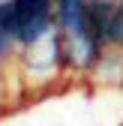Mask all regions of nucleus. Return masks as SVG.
I'll use <instances>...</instances> for the list:
<instances>
[{"instance_id": "nucleus-1", "label": "nucleus", "mask_w": 123, "mask_h": 126, "mask_svg": "<svg viewBox=\"0 0 123 126\" xmlns=\"http://www.w3.org/2000/svg\"><path fill=\"white\" fill-rule=\"evenodd\" d=\"M54 27L63 39L69 75L87 78L105 54V45L93 24L90 0H54Z\"/></svg>"}, {"instance_id": "nucleus-2", "label": "nucleus", "mask_w": 123, "mask_h": 126, "mask_svg": "<svg viewBox=\"0 0 123 126\" xmlns=\"http://www.w3.org/2000/svg\"><path fill=\"white\" fill-rule=\"evenodd\" d=\"M15 69H18L24 87H54L57 81H63V78H72L69 66H66L63 39H60L57 30L51 36H45L42 42L18 51Z\"/></svg>"}, {"instance_id": "nucleus-3", "label": "nucleus", "mask_w": 123, "mask_h": 126, "mask_svg": "<svg viewBox=\"0 0 123 126\" xmlns=\"http://www.w3.org/2000/svg\"><path fill=\"white\" fill-rule=\"evenodd\" d=\"M9 21L18 51L42 42L54 33V0H9Z\"/></svg>"}, {"instance_id": "nucleus-4", "label": "nucleus", "mask_w": 123, "mask_h": 126, "mask_svg": "<svg viewBox=\"0 0 123 126\" xmlns=\"http://www.w3.org/2000/svg\"><path fill=\"white\" fill-rule=\"evenodd\" d=\"M87 81H102V84H123V48H105Z\"/></svg>"}, {"instance_id": "nucleus-5", "label": "nucleus", "mask_w": 123, "mask_h": 126, "mask_svg": "<svg viewBox=\"0 0 123 126\" xmlns=\"http://www.w3.org/2000/svg\"><path fill=\"white\" fill-rule=\"evenodd\" d=\"M15 57H18V42L9 21V0H0V75L15 66Z\"/></svg>"}, {"instance_id": "nucleus-6", "label": "nucleus", "mask_w": 123, "mask_h": 126, "mask_svg": "<svg viewBox=\"0 0 123 126\" xmlns=\"http://www.w3.org/2000/svg\"><path fill=\"white\" fill-rule=\"evenodd\" d=\"M117 3H120V15H123V0H117Z\"/></svg>"}]
</instances>
